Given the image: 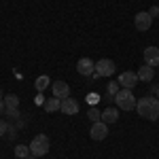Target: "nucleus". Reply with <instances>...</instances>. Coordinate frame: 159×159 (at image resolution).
<instances>
[{"instance_id":"6","label":"nucleus","mask_w":159,"mask_h":159,"mask_svg":"<svg viewBox=\"0 0 159 159\" xmlns=\"http://www.w3.org/2000/svg\"><path fill=\"white\" fill-rule=\"evenodd\" d=\"M151 24H153V17L148 15V13H136V17H134V25H136V30H140V32H147L148 28H151Z\"/></svg>"},{"instance_id":"23","label":"nucleus","mask_w":159,"mask_h":159,"mask_svg":"<svg viewBox=\"0 0 159 159\" xmlns=\"http://www.w3.org/2000/svg\"><path fill=\"white\" fill-rule=\"evenodd\" d=\"M7 129H9V125H7V123L0 119V136H4V134H7Z\"/></svg>"},{"instance_id":"9","label":"nucleus","mask_w":159,"mask_h":159,"mask_svg":"<svg viewBox=\"0 0 159 159\" xmlns=\"http://www.w3.org/2000/svg\"><path fill=\"white\" fill-rule=\"evenodd\" d=\"M51 89H53V96L60 98V100L70 96V87H68V83H64V81H55V83L51 85Z\"/></svg>"},{"instance_id":"16","label":"nucleus","mask_w":159,"mask_h":159,"mask_svg":"<svg viewBox=\"0 0 159 159\" xmlns=\"http://www.w3.org/2000/svg\"><path fill=\"white\" fill-rule=\"evenodd\" d=\"M4 106H7V108H17V106H19V98H17L15 93H9V96L4 98Z\"/></svg>"},{"instance_id":"14","label":"nucleus","mask_w":159,"mask_h":159,"mask_svg":"<svg viewBox=\"0 0 159 159\" xmlns=\"http://www.w3.org/2000/svg\"><path fill=\"white\" fill-rule=\"evenodd\" d=\"M117 119H119V110L117 108H106L102 112V121L104 123H115Z\"/></svg>"},{"instance_id":"2","label":"nucleus","mask_w":159,"mask_h":159,"mask_svg":"<svg viewBox=\"0 0 159 159\" xmlns=\"http://www.w3.org/2000/svg\"><path fill=\"white\" fill-rule=\"evenodd\" d=\"M115 102H117V106L121 110H134L136 104H138V100H136V96L132 93V89H119V93L115 96Z\"/></svg>"},{"instance_id":"11","label":"nucleus","mask_w":159,"mask_h":159,"mask_svg":"<svg viewBox=\"0 0 159 159\" xmlns=\"http://www.w3.org/2000/svg\"><path fill=\"white\" fill-rule=\"evenodd\" d=\"M60 110L64 112V115H76L79 104H76V100H74V98H70V96H68V98L61 100V108Z\"/></svg>"},{"instance_id":"15","label":"nucleus","mask_w":159,"mask_h":159,"mask_svg":"<svg viewBox=\"0 0 159 159\" xmlns=\"http://www.w3.org/2000/svg\"><path fill=\"white\" fill-rule=\"evenodd\" d=\"M30 155H32L30 153V147H25V144H17L15 147V157L17 159H28Z\"/></svg>"},{"instance_id":"4","label":"nucleus","mask_w":159,"mask_h":159,"mask_svg":"<svg viewBox=\"0 0 159 159\" xmlns=\"http://www.w3.org/2000/svg\"><path fill=\"white\" fill-rule=\"evenodd\" d=\"M89 136H91V140H104V138L108 136V123L96 121L93 125H91V132H89Z\"/></svg>"},{"instance_id":"26","label":"nucleus","mask_w":159,"mask_h":159,"mask_svg":"<svg viewBox=\"0 0 159 159\" xmlns=\"http://www.w3.org/2000/svg\"><path fill=\"white\" fill-rule=\"evenodd\" d=\"M32 159H40V157H34V155H32Z\"/></svg>"},{"instance_id":"18","label":"nucleus","mask_w":159,"mask_h":159,"mask_svg":"<svg viewBox=\"0 0 159 159\" xmlns=\"http://www.w3.org/2000/svg\"><path fill=\"white\" fill-rule=\"evenodd\" d=\"M34 85H36V89H38V91H43L45 87L49 85V76H45V74H43V76H38L36 81H34Z\"/></svg>"},{"instance_id":"19","label":"nucleus","mask_w":159,"mask_h":159,"mask_svg":"<svg viewBox=\"0 0 159 159\" xmlns=\"http://www.w3.org/2000/svg\"><path fill=\"white\" fill-rule=\"evenodd\" d=\"M119 89H121V85H119V81H110L108 83V93L115 98L117 93H119Z\"/></svg>"},{"instance_id":"12","label":"nucleus","mask_w":159,"mask_h":159,"mask_svg":"<svg viewBox=\"0 0 159 159\" xmlns=\"http://www.w3.org/2000/svg\"><path fill=\"white\" fill-rule=\"evenodd\" d=\"M138 79L140 81H153V76H155V70H153V66H148V64H142L140 66V70H138Z\"/></svg>"},{"instance_id":"21","label":"nucleus","mask_w":159,"mask_h":159,"mask_svg":"<svg viewBox=\"0 0 159 159\" xmlns=\"http://www.w3.org/2000/svg\"><path fill=\"white\" fill-rule=\"evenodd\" d=\"M4 112H7L9 117H13V119H17V117H19V112H17V108H7Z\"/></svg>"},{"instance_id":"24","label":"nucleus","mask_w":159,"mask_h":159,"mask_svg":"<svg viewBox=\"0 0 159 159\" xmlns=\"http://www.w3.org/2000/svg\"><path fill=\"white\" fill-rule=\"evenodd\" d=\"M7 110V106H4V100H0V112H4Z\"/></svg>"},{"instance_id":"8","label":"nucleus","mask_w":159,"mask_h":159,"mask_svg":"<svg viewBox=\"0 0 159 159\" xmlns=\"http://www.w3.org/2000/svg\"><path fill=\"white\" fill-rule=\"evenodd\" d=\"M138 81H140V79H138V74L129 72V70H127V72H123L121 76H119V85H121L123 89H134V87L138 85Z\"/></svg>"},{"instance_id":"3","label":"nucleus","mask_w":159,"mask_h":159,"mask_svg":"<svg viewBox=\"0 0 159 159\" xmlns=\"http://www.w3.org/2000/svg\"><path fill=\"white\" fill-rule=\"evenodd\" d=\"M28 147H30V153H32L34 157H43V155L49 153V138L45 134H38V136L32 138V142H30Z\"/></svg>"},{"instance_id":"25","label":"nucleus","mask_w":159,"mask_h":159,"mask_svg":"<svg viewBox=\"0 0 159 159\" xmlns=\"http://www.w3.org/2000/svg\"><path fill=\"white\" fill-rule=\"evenodd\" d=\"M0 100H4V98H2V91H0Z\"/></svg>"},{"instance_id":"5","label":"nucleus","mask_w":159,"mask_h":159,"mask_svg":"<svg viewBox=\"0 0 159 159\" xmlns=\"http://www.w3.org/2000/svg\"><path fill=\"white\" fill-rule=\"evenodd\" d=\"M115 61L112 60H100L96 61V74L98 76H110V74H115Z\"/></svg>"},{"instance_id":"1","label":"nucleus","mask_w":159,"mask_h":159,"mask_svg":"<svg viewBox=\"0 0 159 159\" xmlns=\"http://www.w3.org/2000/svg\"><path fill=\"white\" fill-rule=\"evenodd\" d=\"M136 110H138L140 117H144V119H148V121H157V119H159V100L157 98H142V100H138Z\"/></svg>"},{"instance_id":"22","label":"nucleus","mask_w":159,"mask_h":159,"mask_svg":"<svg viewBox=\"0 0 159 159\" xmlns=\"http://www.w3.org/2000/svg\"><path fill=\"white\" fill-rule=\"evenodd\" d=\"M148 15H151V17H157V19H159V7H151Z\"/></svg>"},{"instance_id":"7","label":"nucleus","mask_w":159,"mask_h":159,"mask_svg":"<svg viewBox=\"0 0 159 159\" xmlns=\"http://www.w3.org/2000/svg\"><path fill=\"white\" fill-rule=\"evenodd\" d=\"M76 70L83 76H91V74L96 72V61H91L89 57H81V60L76 61Z\"/></svg>"},{"instance_id":"17","label":"nucleus","mask_w":159,"mask_h":159,"mask_svg":"<svg viewBox=\"0 0 159 159\" xmlns=\"http://www.w3.org/2000/svg\"><path fill=\"white\" fill-rule=\"evenodd\" d=\"M87 117H89L93 123H96V121H102V112H100L96 106H89V110H87Z\"/></svg>"},{"instance_id":"10","label":"nucleus","mask_w":159,"mask_h":159,"mask_svg":"<svg viewBox=\"0 0 159 159\" xmlns=\"http://www.w3.org/2000/svg\"><path fill=\"white\" fill-rule=\"evenodd\" d=\"M144 64L148 66H159V47H147L144 49Z\"/></svg>"},{"instance_id":"20","label":"nucleus","mask_w":159,"mask_h":159,"mask_svg":"<svg viewBox=\"0 0 159 159\" xmlns=\"http://www.w3.org/2000/svg\"><path fill=\"white\" fill-rule=\"evenodd\" d=\"M98 100H100V96H98V93H89V96H87V102H89L91 106H93V104H96Z\"/></svg>"},{"instance_id":"13","label":"nucleus","mask_w":159,"mask_h":159,"mask_svg":"<svg viewBox=\"0 0 159 159\" xmlns=\"http://www.w3.org/2000/svg\"><path fill=\"white\" fill-rule=\"evenodd\" d=\"M43 106H45V110H47V112H55V110H60V108H61V100L53 96V98L45 100V104H43Z\"/></svg>"}]
</instances>
